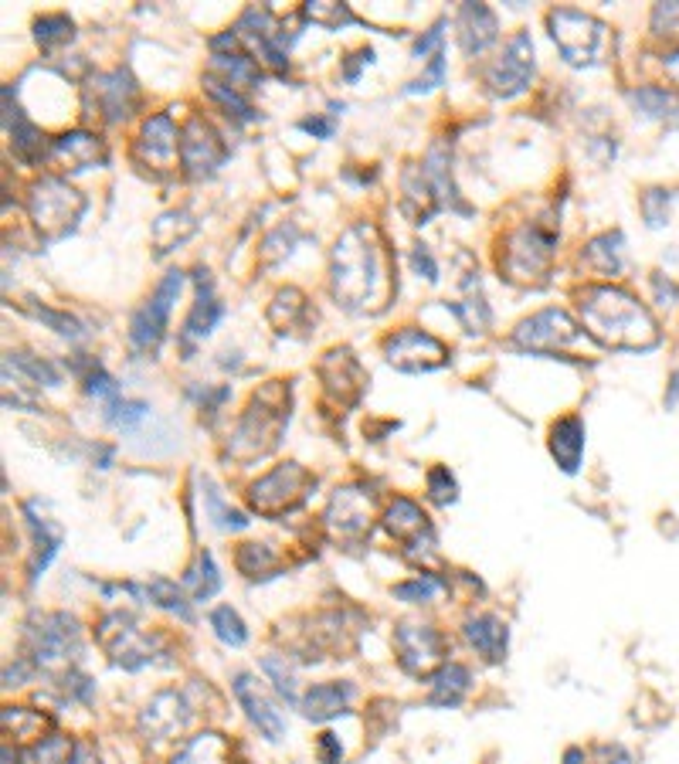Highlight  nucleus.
Wrapping results in <instances>:
<instances>
[{
    "mask_svg": "<svg viewBox=\"0 0 679 764\" xmlns=\"http://www.w3.org/2000/svg\"><path fill=\"white\" fill-rule=\"evenodd\" d=\"M235 697L245 707L248 720L259 727V734L265 737V741H282V734H286V720H282L279 710L272 707V700L262 693V686L255 683L248 673L235 676Z\"/></svg>",
    "mask_w": 679,
    "mask_h": 764,
    "instance_id": "2eb2a0df",
    "label": "nucleus"
},
{
    "mask_svg": "<svg viewBox=\"0 0 679 764\" xmlns=\"http://www.w3.org/2000/svg\"><path fill=\"white\" fill-rule=\"evenodd\" d=\"M184 585L191 588L194 602H208V598H214L221 591V574H218V568H214V557L208 551L197 554V564L187 571Z\"/></svg>",
    "mask_w": 679,
    "mask_h": 764,
    "instance_id": "7c9ffc66",
    "label": "nucleus"
},
{
    "mask_svg": "<svg viewBox=\"0 0 679 764\" xmlns=\"http://www.w3.org/2000/svg\"><path fill=\"white\" fill-rule=\"evenodd\" d=\"M534 38L527 31H517L510 41H506L503 55L489 65L486 85L496 99H513L520 92L530 89V79H534Z\"/></svg>",
    "mask_w": 679,
    "mask_h": 764,
    "instance_id": "6e6552de",
    "label": "nucleus"
},
{
    "mask_svg": "<svg viewBox=\"0 0 679 764\" xmlns=\"http://www.w3.org/2000/svg\"><path fill=\"white\" fill-rule=\"evenodd\" d=\"M299 130H303V133H313V136H320V140H330L337 126H333V119H320V116H313V119H303V123H299Z\"/></svg>",
    "mask_w": 679,
    "mask_h": 764,
    "instance_id": "49530a36",
    "label": "nucleus"
},
{
    "mask_svg": "<svg viewBox=\"0 0 679 764\" xmlns=\"http://www.w3.org/2000/svg\"><path fill=\"white\" fill-rule=\"evenodd\" d=\"M180 289H184V272L170 269L167 276L160 279V286L153 289V296L136 309L130 320V343L136 354H157L163 337H167V323H170V309H174Z\"/></svg>",
    "mask_w": 679,
    "mask_h": 764,
    "instance_id": "423d86ee",
    "label": "nucleus"
},
{
    "mask_svg": "<svg viewBox=\"0 0 679 764\" xmlns=\"http://www.w3.org/2000/svg\"><path fill=\"white\" fill-rule=\"evenodd\" d=\"M466 639L472 642V649L483 652L489 663H500L506 656V625L493 615H479L466 625Z\"/></svg>",
    "mask_w": 679,
    "mask_h": 764,
    "instance_id": "5701e85b",
    "label": "nucleus"
},
{
    "mask_svg": "<svg viewBox=\"0 0 679 764\" xmlns=\"http://www.w3.org/2000/svg\"><path fill=\"white\" fill-rule=\"evenodd\" d=\"M313 486H316V479L309 476L303 466L286 462V466L272 469L269 476H262L259 483L252 486L248 500H252L255 510L265 513V517H279V513H286L292 506L303 503Z\"/></svg>",
    "mask_w": 679,
    "mask_h": 764,
    "instance_id": "0eeeda50",
    "label": "nucleus"
},
{
    "mask_svg": "<svg viewBox=\"0 0 679 764\" xmlns=\"http://www.w3.org/2000/svg\"><path fill=\"white\" fill-rule=\"evenodd\" d=\"M204 85H208V96L218 102L221 109H225L228 116H235L238 123H252L255 116V109H252V102H248L245 96H242V89H235V85H228V82H221V79H214V75H208L204 79Z\"/></svg>",
    "mask_w": 679,
    "mask_h": 764,
    "instance_id": "c756f323",
    "label": "nucleus"
},
{
    "mask_svg": "<svg viewBox=\"0 0 679 764\" xmlns=\"http://www.w3.org/2000/svg\"><path fill=\"white\" fill-rule=\"evenodd\" d=\"M438 588H442V581L432 578V574H421V578L405 581V585L394 588V595H398L401 602H411V605H415V602H428V598H432Z\"/></svg>",
    "mask_w": 679,
    "mask_h": 764,
    "instance_id": "4c0bfd02",
    "label": "nucleus"
},
{
    "mask_svg": "<svg viewBox=\"0 0 679 764\" xmlns=\"http://www.w3.org/2000/svg\"><path fill=\"white\" fill-rule=\"evenodd\" d=\"M177 150H180V136H177L174 119H170L167 113H157V116L146 119V123L140 126V136H136V143H133V157L146 170L150 167L153 170L174 167Z\"/></svg>",
    "mask_w": 679,
    "mask_h": 764,
    "instance_id": "f8f14e48",
    "label": "nucleus"
},
{
    "mask_svg": "<svg viewBox=\"0 0 679 764\" xmlns=\"http://www.w3.org/2000/svg\"><path fill=\"white\" fill-rule=\"evenodd\" d=\"M581 337V326L564 313V309H544V313L523 320L517 330H513V343L523 350H534V354H557L567 343H574Z\"/></svg>",
    "mask_w": 679,
    "mask_h": 764,
    "instance_id": "9b49d317",
    "label": "nucleus"
},
{
    "mask_svg": "<svg viewBox=\"0 0 679 764\" xmlns=\"http://www.w3.org/2000/svg\"><path fill=\"white\" fill-rule=\"evenodd\" d=\"M411 265H415V272H425L428 282H438V262L432 259V252H428L425 245H418L415 252H411Z\"/></svg>",
    "mask_w": 679,
    "mask_h": 764,
    "instance_id": "a18cd8bd",
    "label": "nucleus"
},
{
    "mask_svg": "<svg viewBox=\"0 0 679 764\" xmlns=\"http://www.w3.org/2000/svg\"><path fill=\"white\" fill-rule=\"evenodd\" d=\"M564 764H584V751H578V748H571L564 754Z\"/></svg>",
    "mask_w": 679,
    "mask_h": 764,
    "instance_id": "8fccbe9b",
    "label": "nucleus"
},
{
    "mask_svg": "<svg viewBox=\"0 0 679 764\" xmlns=\"http://www.w3.org/2000/svg\"><path fill=\"white\" fill-rule=\"evenodd\" d=\"M622 245H625L622 231H605V235L591 238L588 248H584V259L601 276H618L622 272Z\"/></svg>",
    "mask_w": 679,
    "mask_h": 764,
    "instance_id": "393cba45",
    "label": "nucleus"
},
{
    "mask_svg": "<svg viewBox=\"0 0 679 764\" xmlns=\"http://www.w3.org/2000/svg\"><path fill=\"white\" fill-rule=\"evenodd\" d=\"M455 24H459V45L469 58L483 55L500 38V21H496V14L486 4H462Z\"/></svg>",
    "mask_w": 679,
    "mask_h": 764,
    "instance_id": "f3484780",
    "label": "nucleus"
},
{
    "mask_svg": "<svg viewBox=\"0 0 679 764\" xmlns=\"http://www.w3.org/2000/svg\"><path fill=\"white\" fill-rule=\"evenodd\" d=\"M438 85H445V51H442V55H435L432 62H428V72L421 75L418 82H411L405 92H408V96H425V92L438 89Z\"/></svg>",
    "mask_w": 679,
    "mask_h": 764,
    "instance_id": "ea45409f",
    "label": "nucleus"
},
{
    "mask_svg": "<svg viewBox=\"0 0 679 764\" xmlns=\"http://www.w3.org/2000/svg\"><path fill=\"white\" fill-rule=\"evenodd\" d=\"M428 493H432L435 503H452L455 500V479L449 476V469L428 472Z\"/></svg>",
    "mask_w": 679,
    "mask_h": 764,
    "instance_id": "c03bdc74",
    "label": "nucleus"
},
{
    "mask_svg": "<svg viewBox=\"0 0 679 764\" xmlns=\"http://www.w3.org/2000/svg\"><path fill=\"white\" fill-rule=\"evenodd\" d=\"M394 646H398L401 666L415 676H425L438 659H442V635H438L432 625H398L394 632Z\"/></svg>",
    "mask_w": 679,
    "mask_h": 764,
    "instance_id": "4468645a",
    "label": "nucleus"
},
{
    "mask_svg": "<svg viewBox=\"0 0 679 764\" xmlns=\"http://www.w3.org/2000/svg\"><path fill=\"white\" fill-rule=\"evenodd\" d=\"M211 75L228 85H235V89H255V85L262 82V68L255 65V58L221 55V51H214V58H211Z\"/></svg>",
    "mask_w": 679,
    "mask_h": 764,
    "instance_id": "b1692460",
    "label": "nucleus"
},
{
    "mask_svg": "<svg viewBox=\"0 0 679 764\" xmlns=\"http://www.w3.org/2000/svg\"><path fill=\"white\" fill-rule=\"evenodd\" d=\"M320 751H323V764H340V758H343L340 737L337 734H323L320 737Z\"/></svg>",
    "mask_w": 679,
    "mask_h": 764,
    "instance_id": "de8ad7c7",
    "label": "nucleus"
},
{
    "mask_svg": "<svg viewBox=\"0 0 679 764\" xmlns=\"http://www.w3.org/2000/svg\"><path fill=\"white\" fill-rule=\"evenodd\" d=\"M469 690V669L466 666H442V673L435 676V690H432V703L435 707H455Z\"/></svg>",
    "mask_w": 679,
    "mask_h": 764,
    "instance_id": "c85d7f7f",
    "label": "nucleus"
},
{
    "mask_svg": "<svg viewBox=\"0 0 679 764\" xmlns=\"http://www.w3.org/2000/svg\"><path fill=\"white\" fill-rule=\"evenodd\" d=\"M554 248H557V231L544 225V221H527L506 238L503 255H500V269L510 282H520V286H540L547 282L550 262H554Z\"/></svg>",
    "mask_w": 679,
    "mask_h": 764,
    "instance_id": "7ed1b4c3",
    "label": "nucleus"
},
{
    "mask_svg": "<svg viewBox=\"0 0 679 764\" xmlns=\"http://www.w3.org/2000/svg\"><path fill=\"white\" fill-rule=\"evenodd\" d=\"M208 486V517L218 530H245L248 527V517L238 510H231V506H225V500H221V493L214 489V483H204Z\"/></svg>",
    "mask_w": 679,
    "mask_h": 764,
    "instance_id": "f704fd0d",
    "label": "nucleus"
},
{
    "mask_svg": "<svg viewBox=\"0 0 679 764\" xmlns=\"http://www.w3.org/2000/svg\"><path fill=\"white\" fill-rule=\"evenodd\" d=\"M4 123H7V133H11V147H14V157L24 160V163H38L45 157V150L51 153V147L45 143V133L31 123L21 109H11V102L4 99Z\"/></svg>",
    "mask_w": 679,
    "mask_h": 764,
    "instance_id": "aec40b11",
    "label": "nucleus"
},
{
    "mask_svg": "<svg viewBox=\"0 0 679 764\" xmlns=\"http://www.w3.org/2000/svg\"><path fill=\"white\" fill-rule=\"evenodd\" d=\"M204 276H208V272H197V303L191 306V313H187L184 320V330H180V340H184L187 350H191L194 340L211 337V330L221 323V316H225V306L211 293V279Z\"/></svg>",
    "mask_w": 679,
    "mask_h": 764,
    "instance_id": "6ab92c4d",
    "label": "nucleus"
},
{
    "mask_svg": "<svg viewBox=\"0 0 679 764\" xmlns=\"http://www.w3.org/2000/svg\"><path fill=\"white\" fill-rule=\"evenodd\" d=\"M371 62H374V51H371V48H360V51H357V65H350L347 72H343V75H347V82H357L360 65H371Z\"/></svg>",
    "mask_w": 679,
    "mask_h": 764,
    "instance_id": "09e8293b",
    "label": "nucleus"
},
{
    "mask_svg": "<svg viewBox=\"0 0 679 764\" xmlns=\"http://www.w3.org/2000/svg\"><path fill=\"white\" fill-rule=\"evenodd\" d=\"M547 28L554 45L561 48L567 65L584 68V65L601 62V55H605L608 28L598 17L574 11V7H554V11L547 14Z\"/></svg>",
    "mask_w": 679,
    "mask_h": 764,
    "instance_id": "39448f33",
    "label": "nucleus"
},
{
    "mask_svg": "<svg viewBox=\"0 0 679 764\" xmlns=\"http://www.w3.org/2000/svg\"><path fill=\"white\" fill-rule=\"evenodd\" d=\"M92 92H96L99 113L106 116L109 123L126 119L136 106V82L130 79V72H123V68H113V72H106V75H96Z\"/></svg>",
    "mask_w": 679,
    "mask_h": 764,
    "instance_id": "dca6fc26",
    "label": "nucleus"
},
{
    "mask_svg": "<svg viewBox=\"0 0 679 764\" xmlns=\"http://www.w3.org/2000/svg\"><path fill=\"white\" fill-rule=\"evenodd\" d=\"M7 360H11V364H17V367H24L34 384H48V388H51V384L62 381V377H58V371L48 364V360H34V357H28V354H11Z\"/></svg>",
    "mask_w": 679,
    "mask_h": 764,
    "instance_id": "58836bf2",
    "label": "nucleus"
},
{
    "mask_svg": "<svg viewBox=\"0 0 679 764\" xmlns=\"http://www.w3.org/2000/svg\"><path fill=\"white\" fill-rule=\"evenodd\" d=\"M34 316H38L41 323H48L51 330L55 333H62V337H72V340H79L82 337V326H79V320L75 316H68V313H55V309H34Z\"/></svg>",
    "mask_w": 679,
    "mask_h": 764,
    "instance_id": "a19ab883",
    "label": "nucleus"
},
{
    "mask_svg": "<svg viewBox=\"0 0 679 764\" xmlns=\"http://www.w3.org/2000/svg\"><path fill=\"white\" fill-rule=\"evenodd\" d=\"M146 415H150V405H143V401L116 398V401H109V405H106V418L116 428H133L136 422H143Z\"/></svg>",
    "mask_w": 679,
    "mask_h": 764,
    "instance_id": "e433bc0d",
    "label": "nucleus"
},
{
    "mask_svg": "<svg viewBox=\"0 0 679 764\" xmlns=\"http://www.w3.org/2000/svg\"><path fill=\"white\" fill-rule=\"evenodd\" d=\"M146 598H150V602H157L160 608H167V612H177L180 618H191V612H187V605H184V598H180V588L174 585V581H167V578L150 581V588H146Z\"/></svg>",
    "mask_w": 679,
    "mask_h": 764,
    "instance_id": "c9c22d12",
    "label": "nucleus"
},
{
    "mask_svg": "<svg viewBox=\"0 0 679 764\" xmlns=\"http://www.w3.org/2000/svg\"><path fill=\"white\" fill-rule=\"evenodd\" d=\"M28 211L41 238L58 242V238L72 235L75 225H79V218L85 214V197L62 177H41L31 184Z\"/></svg>",
    "mask_w": 679,
    "mask_h": 764,
    "instance_id": "20e7f679",
    "label": "nucleus"
},
{
    "mask_svg": "<svg viewBox=\"0 0 679 764\" xmlns=\"http://www.w3.org/2000/svg\"><path fill=\"white\" fill-rule=\"evenodd\" d=\"M581 323L601 347L612 350H649L659 343V326L652 313L635 299L629 289L618 286H588L581 289Z\"/></svg>",
    "mask_w": 679,
    "mask_h": 764,
    "instance_id": "f03ea898",
    "label": "nucleus"
},
{
    "mask_svg": "<svg viewBox=\"0 0 679 764\" xmlns=\"http://www.w3.org/2000/svg\"><path fill=\"white\" fill-rule=\"evenodd\" d=\"M442 28H445V21H438L435 28H428L415 41V58H418V62H432L435 55H442Z\"/></svg>",
    "mask_w": 679,
    "mask_h": 764,
    "instance_id": "37998d69",
    "label": "nucleus"
},
{
    "mask_svg": "<svg viewBox=\"0 0 679 764\" xmlns=\"http://www.w3.org/2000/svg\"><path fill=\"white\" fill-rule=\"evenodd\" d=\"M333 299L350 313H381L398 293L384 235L374 225L347 228L330 255Z\"/></svg>",
    "mask_w": 679,
    "mask_h": 764,
    "instance_id": "f257e3e1",
    "label": "nucleus"
},
{
    "mask_svg": "<svg viewBox=\"0 0 679 764\" xmlns=\"http://www.w3.org/2000/svg\"><path fill=\"white\" fill-rule=\"evenodd\" d=\"M384 523H388V530L398 540H411V537H421V534H425V537L432 534L425 513H421L411 500H405V496H401V500H394V506L388 510V520H384Z\"/></svg>",
    "mask_w": 679,
    "mask_h": 764,
    "instance_id": "a878e982",
    "label": "nucleus"
},
{
    "mask_svg": "<svg viewBox=\"0 0 679 764\" xmlns=\"http://www.w3.org/2000/svg\"><path fill=\"white\" fill-rule=\"evenodd\" d=\"M550 456L564 472H578L584 456V422L578 415H567L550 425Z\"/></svg>",
    "mask_w": 679,
    "mask_h": 764,
    "instance_id": "412c9836",
    "label": "nucleus"
},
{
    "mask_svg": "<svg viewBox=\"0 0 679 764\" xmlns=\"http://www.w3.org/2000/svg\"><path fill=\"white\" fill-rule=\"evenodd\" d=\"M106 157V143L85 130H72L51 140V160H58L65 170H89L96 163H106Z\"/></svg>",
    "mask_w": 679,
    "mask_h": 764,
    "instance_id": "a211bd4d",
    "label": "nucleus"
},
{
    "mask_svg": "<svg viewBox=\"0 0 679 764\" xmlns=\"http://www.w3.org/2000/svg\"><path fill=\"white\" fill-rule=\"evenodd\" d=\"M384 357H388L391 367H398L405 374H428L449 364V347L438 337H432V333L405 326V330L391 333L384 340Z\"/></svg>",
    "mask_w": 679,
    "mask_h": 764,
    "instance_id": "1a4fd4ad",
    "label": "nucleus"
},
{
    "mask_svg": "<svg viewBox=\"0 0 679 764\" xmlns=\"http://www.w3.org/2000/svg\"><path fill=\"white\" fill-rule=\"evenodd\" d=\"M350 697H354V686H340V683H320L313 686V690L303 697V714L309 720H330L343 714V707L350 703Z\"/></svg>",
    "mask_w": 679,
    "mask_h": 764,
    "instance_id": "4be33fe9",
    "label": "nucleus"
},
{
    "mask_svg": "<svg viewBox=\"0 0 679 764\" xmlns=\"http://www.w3.org/2000/svg\"><path fill=\"white\" fill-rule=\"evenodd\" d=\"M303 14L309 17L313 24H320L326 31H340L343 24H354L357 17L350 11L347 4H330V0H313V4L303 7Z\"/></svg>",
    "mask_w": 679,
    "mask_h": 764,
    "instance_id": "2f4dec72",
    "label": "nucleus"
},
{
    "mask_svg": "<svg viewBox=\"0 0 679 764\" xmlns=\"http://www.w3.org/2000/svg\"><path fill=\"white\" fill-rule=\"evenodd\" d=\"M34 38H38L41 48H55V45H68L75 38L72 21L65 14H45L34 21Z\"/></svg>",
    "mask_w": 679,
    "mask_h": 764,
    "instance_id": "72a5a7b5",
    "label": "nucleus"
},
{
    "mask_svg": "<svg viewBox=\"0 0 679 764\" xmlns=\"http://www.w3.org/2000/svg\"><path fill=\"white\" fill-rule=\"evenodd\" d=\"M632 102L652 119H673L679 123V96L673 89H663V85H646V89H635Z\"/></svg>",
    "mask_w": 679,
    "mask_h": 764,
    "instance_id": "bb28decb",
    "label": "nucleus"
},
{
    "mask_svg": "<svg viewBox=\"0 0 679 764\" xmlns=\"http://www.w3.org/2000/svg\"><path fill=\"white\" fill-rule=\"evenodd\" d=\"M99 639H102V646L113 652V659L119 666L140 669L150 663V642L140 635V629L133 625L130 615H123V612L109 615L106 622L99 625Z\"/></svg>",
    "mask_w": 679,
    "mask_h": 764,
    "instance_id": "ddd939ff",
    "label": "nucleus"
},
{
    "mask_svg": "<svg viewBox=\"0 0 679 764\" xmlns=\"http://www.w3.org/2000/svg\"><path fill=\"white\" fill-rule=\"evenodd\" d=\"M262 669H265V673H269L272 680H275V690H279V697H282V700H289V703H303V700H299V693H296V680H292V673H286V669H282L279 659H265Z\"/></svg>",
    "mask_w": 679,
    "mask_h": 764,
    "instance_id": "79ce46f5",
    "label": "nucleus"
},
{
    "mask_svg": "<svg viewBox=\"0 0 679 764\" xmlns=\"http://www.w3.org/2000/svg\"><path fill=\"white\" fill-rule=\"evenodd\" d=\"M211 629H214V635H218L225 646H245L248 642V629H245V622L238 618V612L235 608H228V605H221V608H214L211 612Z\"/></svg>",
    "mask_w": 679,
    "mask_h": 764,
    "instance_id": "473e14b6",
    "label": "nucleus"
},
{
    "mask_svg": "<svg viewBox=\"0 0 679 764\" xmlns=\"http://www.w3.org/2000/svg\"><path fill=\"white\" fill-rule=\"evenodd\" d=\"M225 160H228V147L221 143V136L211 130V123H204L201 116L187 119V126L180 130V163H184V174L194 180L211 177Z\"/></svg>",
    "mask_w": 679,
    "mask_h": 764,
    "instance_id": "9d476101",
    "label": "nucleus"
},
{
    "mask_svg": "<svg viewBox=\"0 0 679 764\" xmlns=\"http://www.w3.org/2000/svg\"><path fill=\"white\" fill-rule=\"evenodd\" d=\"M24 517H28V527H31V534H34V544H38V557H34V568H31V571H34L31 578H38V574L51 564V557L58 554V547H62V534H58V530L51 527L48 520L34 517L31 506H24Z\"/></svg>",
    "mask_w": 679,
    "mask_h": 764,
    "instance_id": "cd10ccee",
    "label": "nucleus"
}]
</instances>
